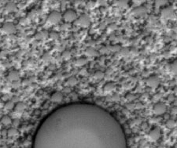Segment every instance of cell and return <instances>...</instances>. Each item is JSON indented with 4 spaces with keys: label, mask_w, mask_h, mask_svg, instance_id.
I'll list each match as a JSON object with an SVG mask.
<instances>
[{
    "label": "cell",
    "mask_w": 177,
    "mask_h": 148,
    "mask_svg": "<svg viewBox=\"0 0 177 148\" xmlns=\"http://www.w3.org/2000/svg\"><path fill=\"white\" fill-rule=\"evenodd\" d=\"M32 148H127V140L113 114L77 101L55 108L42 120Z\"/></svg>",
    "instance_id": "obj_1"
},
{
    "label": "cell",
    "mask_w": 177,
    "mask_h": 148,
    "mask_svg": "<svg viewBox=\"0 0 177 148\" xmlns=\"http://www.w3.org/2000/svg\"><path fill=\"white\" fill-rule=\"evenodd\" d=\"M62 18V16L61 14L59 13V12H57V11H53L51 13H50L47 16V21L52 24H56L59 23L61 21Z\"/></svg>",
    "instance_id": "obj_2"
},
{
    "label": "cell",
    "mask_w": 177,
    "mask_h": 148,
    "mask_svg": "<svg viewBox=\"0 0 177 148\" xmlns=\"http://www.w3.org/2000/svg\"><path fill=\"white\" fill-rule=\"evenodd\" d=\"M91 24V21H90V19L89 17L83 14V15H81L79 18L76 19V20L75 21V24L76 25H79L80 27H83V28H87Z\"/></svg>",
    "instance_id": "obj_3"
},
{
    "label": "cell",
    "mask_w": 177,
    "mask_h": 148,
    "mask_svg": "<svg viewBox=\"0 0 177 148\" xmlns=\"http://www.w3.org/2000/svg\"><path fill=\"white\" fill-rule=\"evenodd\" d=\"M148 136L152 141H154V142L158 141L161 136V131L160 128L155 127L153 129H151L148 134Z\"/></svg>",
    "instance_id": "obj_4"
},
{
    "label": "cell",
    "mask_w": 177,
    "mask_h": 148,
    "mask_svg": "<svg viewBox=\"0 0 177 148\" xmlns=\"http://www.w3.org/2000/svg\"><path fill=\"white\" fill-rule=\"evenodd\" d=\"M76 13H75V11L72 10V9H68V10H66L62 17L63 19L65 20V21L66 22H72V21H76Z\"/></svg>",
    "instance_id": "obj_5"
},
{
    "label": "cell",
    "mask_w": 177,
    "mask_h": 148,
    "mask_svg": "<svg viewBox=\"0 0 177 148\" xmlns=\"http://www.w3.org/2000/svg\"><path fill=\"white\" fill-rule=\"evenodd\" d=\"M167 110V107L163 103H158L153 107V111L156 115H161Z\"/></svg>",
    "instance_id": "obj_6"
},
{
    "label": "cell",
    "mask_w": 177,
    "mask_h": 148,
    "mask_svg": "<svg viewBox=\"0 0 177 148\" xmlns=\"http://www.w3.org/2000/svg\"><path fill=\"white\" fill-rule=\"evenodd\" d=\"M146 83L150 88H156L159 86L160 80L157 76L152 75V76H150L149 78H147V79L146 81Z\"/></svg>",
    "instance_id": "obj_7"
},
{
    "label": "cell",
    "mask_w": 177,
    "mask_h": 148,
    "mask_svg": "<svg viewBox=\"0 0 177 148\" xmlns=\"http://www.w3.org/2000/svg\"><path fill=\"white\" fill-rule=\"evenodd\" d=\"M2 31L5 34H13L16 31V27L12 23H6L2 27Z\"/></svg>",
    "instance_id": "obj_8"
},
{
    "label": "cell",
    "mask_w": 177,
    "mask_h": 148,
    "mask_svg": "<svg viewBox=\"0 0 177 148\" xmlns=\"http://www.w3.org/2000/svg\"><path fill=\"white\" fill-rule=\"evenodd\" d=\"M173 13H174L173 9L170 6L166 7L165 9H163V12H162L163 16L166 18H171L173 16Z\"/></svg>",
    "instance_id": "obj_9"
},
{
    "label": "cell",
    "mask_w": 177,
    "mask_h": 148,
    "mask_svg": "<svg viewBox=\"0 0 177 148\" xmlns=\"http://www.w3.org/2000/svg\"><path fill=\"white\" fill-rule=\"evenodd\" d=\"M7 78L9 81H17L19 79L20 75H19L18 71H12L9 73Z\"/></svg>",
    "instance_id": "obj_10"
},
{
    "label": "cell",
    "mask_w": 177,
    "mask_h": 148,
    "mask_svg": "<svg viewBox=\"0 0 177 148\" xmlns=\"http://www.w3.org/2000/svg\"><path fill=\"white\" fill-rule=\"evenodd\" d=\"M63 98V96L61 93L59 92H55V93H53L51 97V99L53 102H60L61 101V99Z\"/></svg>",
    "instance_id": "obj_11"
},
{
    "label": "cell",
    "mask_w": 177,
    "mask_h": 148,
    "mask_svg": "<svg viewBox=\"0 0 177 148\" xmlns=\"http://www.w3.org/2000/svg\"><path fill=\"white\" fill-rule=\"evenodd\" d=\"M24 109H25V105H24V103H22V102H18L16 105H15V107H14V110H15V111L16 112H23L24 110Z\"/></svg>",
    "instance_id": "obj_12"
},
{
    "label": "cell",
    "mask_w": 177,
    "mask_h": 148,
    "mask_svg": "<svg viewBox=\"0 0 177 148\" xmlns=\"http://www.w3.org/2000/svg\"><path fill=\"white\" fill-rule=\"evenodd\" d=\"M5 9L9 12V13H12V12H15L17 10V6L14 3H8L5 6Z\"/></svg>",
    "instance_id": "obj_13"
},
{
    "label": "cell",
    "mask_w": 177,
    "mask_h": 148,
    "mask_svg": "<svg viewBox=\"0 0 177 148\" xmlns=\"http://www.w3.org/2000/svg\"><path fill=\"white\" fill-rule=\"evenodd\" d=\"M103 89L106 92H112L115 89V85L114 82H108L104 86Z\"/></svg>",
    "instance_id": "obj_14"
},
{
    "label": "cell",
    "mask_w": 177,
    "mask_h": 148,
    "mask_svg": "<svg viewBox=\"0 0 177 148\" xmlns=\"http://www.w3.org/2000/svg\"><path fill=\"white\" fill-rule=\"evenodd\" d=\"M85 53L89 56H96L99 55V52L93 48H87L85 51Z\"/></svg>",
    "instance_id": "obj_15"
},
{
    "label": "cell",
    "mask_w": 177,
    "mask_h": 148,
    "mask_svg": "<svg viewBox=\"0 0 177 148\" xmlns=\"http://www.w3.org/2000/svg\"><path fill=\"white\" fill-rule=\"evenodd\" d=\"M47 36H49V33L47 31H41V32H39V33L36 34L35 38L36 39H42L47 38Z\"/></svg>",
    "instance_id": "obj_16"
},
{
    "label": "cell",
    "mask_w": 177,
    "mask_h": 148,
    "mask_svg": "<svg viewBox=\"0 0 177 148\" xmlns=\"http://www.w3.org/2000/svg\"><path fill=\"white\" fill-rule=\"evenodd\" d=\"M87 63V60L86 58L81 57V58H79L78 60H76V61L75 64H76V65H77L79 67H82V66L85 65Z\"/></svg>",
    "instance_id": "obj_17"
},
{
    "label": "cell",
    "mask_w": 177,
    "mask_h": 148,
    "mask_svg": "<svg viewBox=\"0 0 177 148\" xmlns=\"http://www.w3.org/2000/svg\"><path fill=\"white\" fill-rule=\"evenodd\" d=\"M1 122H2L3 125H9V124L12 123V120H11V118H10L9 116L5 115V116H3V117L2 118V119H1Z\"/></svg>",
    "instance_id": "obj_18"
},
{
    "label": "cell",
    "mask_w": 177,
    "mask_h": 148,
    "mask_svg": "<svg viewBox=\"0 0 177 148\" xmlns=\"http://www.w3.org/2000/svg\"><path fill=\"white\" fill-rule=\"evenodd\" d=\"M176 126V122L173 120V119H169L166 121V127L169 129H174Z\"/></svg>",
    "instance_id": "obj_19"
},
{
    "label": "cell",
    "mask_w": 177,
    "mask_h": 148,
    "mask_svg": "<svg viewBox=\"0 0 177 148\" xmlns=\"http://www.w3.org/2000/svg\"><path fill=\"white\" fill-rule=\"evenodd\" d=\"M17 133H18V132H17V130L15 128H10V129H9L8 131H7V135H8V136H9V137L15 136L17 135Z\"/></svg>",
    "instance_id": "obj_20"
},
{
    "label": "cell",
    "mask_w": 177,
    "mask_h": 148,
    "mask_svg": "<svg viewBox=\"0 0 177 148\" xmlns=\"http://www.w3.org/2000/svg\"><path fill=\"white\" fill-rule=\"evenodd\" d=\"M76 83H77V80H76V78L75 77H71V78H69L67 80V84L68 86H73L76 85Z\"/></svg>",
    "instance_id": "obj_21"
},
{
    "label": "cell",
    "mask_w": 177,
    "mask_h": 148,
    "mask_svg": "<svg viewBox=\"0 0 177 148\" xmlns=\"http://www.w3.org/2000/svg\"><path fill=\"white\" fill-rule=\"evenodd\" d=\"M171 71L173 74L177 75V60H174L173 63L171 64Z\"/></svg>",
    "instance_id": "obj_22"
},
{
    "label": "cell",
    "mask_w": 177,
    "mask_h": 148,
    "mask_svg": "<svg viewBox=\"0 0 177 148\" xmlns=\"http://www.w3.org/2000/svg\"><path fill=\"white\" fill-rule=\"evenodd\" d=\"M94 77L96 78V79H102V78H104V73L101 71H98L95 73L94 75Z\"/></svg>",
    "instance_id": "obj_23"
},
{
    "label": "cell",
    "mask_w": 177,
    "mask_h": 148,
    "mask_svg": "<svg viewBox=\"0 0 177 148\" xmlns=\"http://www.w3.org/2000/svg\"><path fill=\"white\" fill-rule=\"evenodd\" d=\"M14 107H15L14 103H13V101H10V100H9V101H7V102L6 103V104H5V107H6V109H9V110L14 108Z\"/></svg>",
    "instance_id": "obj_24"
},
{
    "label": "cell",
    "mask_w": 177,
    "mask_h": 148,
    "mask_svg": "<svg viewBox=\"0 0 177 148\" xmlns=\"http://www.w3.org/2000/svg\"><path fill=\"white\" fill-rule=\"evenodd\" d=\"M49 37H50L51 39L55 40V39H57L58 38V33H56V32H55V31H51V32L49 33Z\"/></svg>",
    "instance_id": "obj_25"
},
{
    "label": "cell",
    "mask_w": 177,
    "mask_h": 148,
    "mask_svg": "<svg viewBox=\"0 0 177 148\" xmlns=\"http://www.w3.org/2000/svg\"><path fill=\"white\" fill-rule=\"evenodd\" d=\"M117 5L120 6V7H124V8H126V7H127L128 6V2H126V1H119L117 2Z\"/></svg>",
    "instance_id": "obj_26"
},
{
    "label": "cell",
    "mask_w": 177,
    "mask_h": 148,
    "mask_svg": "<svg viewBox=\"0 0 177 148\" xmlns=\"http://www.w3.org/2000/svg\"><path fill=\"white\" fill-rule=\"evenodd\" d=\"M62 57L65 60H68L71 57V54L68 51H64L63 53H62Z\"/></svg>",
    "instance_id": "obj_27"
},
{
    "label": "cell",
    "mask_w": 177,
    "mask_h": 148,
    "mask_svg": "<svg viewBox=\"0 0 177 148\" xmlns=\"http://www.w3.org/2000/svg\"><path fill=\"white\" fill-rule=\"evenodd\" d=\"M145 8H143V7H138V8H135V9H134V13L135 14H136V15H138L139 13L140 14V13H143V12H145V11H141L142 9H144Z\"/></svg>",
    "instance_id": "obj_28"
},
{
    "label": "cell",
    "mask_w": 177,
    "mask_h": 148,
    "mask_svg": "<svg viewBox=\"0 0 177 148\" xmlns=\"http://www.w3.org/2000/svg\"><path fill=\"white\" fill-rule=\"evenodd\" d=\"M13 123H14V125H18V123H19V120L18 119H15L13 120Z\"/></svg>",
    "instance_id": "obj_29"
}]
</instances>
